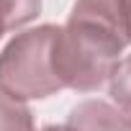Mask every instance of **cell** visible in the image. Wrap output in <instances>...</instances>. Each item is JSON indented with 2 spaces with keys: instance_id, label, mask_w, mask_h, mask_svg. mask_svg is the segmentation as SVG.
Instances as JSON below:
<instances>
[{
  "instance_id": "obj_1",
  "label": "cell",
  "mask_w": 131,
  "mask_h": 131,
  "mask_svg": "<svg viewBox=\"0 0 131 131\" xmlns=\"http://www.w3.org/2000/svg\"><path fill=\"white\" fill-rule=\"evenodd\" d=\"M131 44V0H75L54 39V72L62 88L98 90Z\"/></svg>"
},
{
  "instance_id": "obj_2",
  "label": "cell",
  "mask_w": 131,
  "mask_h": 131,
  "mask_svg": "<svg viewBox=\"0 0 131 131\" xmlns=\"http://www.w3.org/2000/svg\"><path fill=\"white\" fill-rule=\"evenodd\" d=\"M59 26L44 23L16 34L0 51V90L13 100H41L57 95L62 82L54 72V39Z\"/></svg>"
},
{
  "instance_id": "obj_3",
  "label": "cell",
  "mask_w": 131,
  "mask_h": 131,
  "mask_svg": "<svg viewBox=\"0 0 131 131\" xmlns=\"http://www.w3.org/2000/svg\"><path fill=\"white\" fill-rule=\"evenodd\" d=\"M64 126L67 131H131V116L108 100L90 98L70 111Z\"/></svg>"
},
{
  "instance_id": "obj_4",
  "label": "cell",
  "mask_w": 131,
  "mask_h": 131,
  "mask_svg": "<svg viewBox=\"0 0 131 131\" xmlns=\"http://www.w3.org/2000/svg\"><path fill=\"white\" fill-rule=\"evenodd\" d=\"M41 13V0H0V31H13L31 23Z\"/></svg>"
},
{
  "instance_id": "obj_5",
  "label": "cell",
  "mask_w": 131,
  "mask_h": 131,
  "mask_svg": "<svg viewBox=\"0 0 131 131\" xmlns=\"http://www.w3.org/2000/svg\"><path fill=\"white\" fill-rule=\"evenodd\" d=\"M0 131H34V116L26 103L0 90Z\"/></svg>"
},
{
  "instance_id": "obj_6",
  "label": "cell",
  "mask_w": 131,
  "mask_h": 131,
  "mask_svg": "<svg viewBox=\"0 0 131 131\" xmlns=\"http://www.w3.org/2000/svg\"><path fill=\"white\" fill-rule=\"evenodd\" d=\"M108 80H111V98L118 103L121 111L131 113V54L113 67Z\"/></svg>"
},
{
  "instance_id": "obj_7",
  "label": "cell",
  "mask_w": 131,
  "mask_h": 131,
  "mask_svg": "<svg viewBox=\"0 0 131 131\" xmlns=\"http://www.w3.org/2000/svg\"><path fill=\"white\" fill-rule=\"evenodd\" d=\"M41 131H67V126H54V123H51V126H44Z\"/></svg>"
},
{
  "instance_id": "obj_8",
  "label": "cell",
  "mask_w": 131,
  "mask_h": 131,
  "mask_svg": "<svg viewBox=\"0 0 131 131\" xmlns=\"http://www.w3.org/2000/svg\"><path fill=\"white\" fill-rule=\"evenodd\" d=\"M0 36H3V31H0Z\"/></svg>"
}]
</instances>
